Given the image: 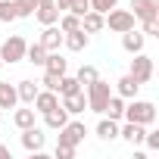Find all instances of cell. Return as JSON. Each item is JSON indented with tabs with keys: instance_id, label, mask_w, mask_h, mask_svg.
Returning <instances> with one entry per match:
<instances>
[{
	"instance_id": "obj_14",
	"label": "cell",
	"mask_w": 159,
	"mask_h": 159,
	"mask_svg": "<svg viewBox=\"0 0 159 159\" xmlns=\"http://www.w3.org/2000/svg\"><path fill=\"white\" fill-rule=\"evenodd\" d=\"M143 44H147V34H143V31H134V28H131V31H122V47H125V53L134 56V53L143 50Z\"/></svg>"
},
{
	"instance_id": "obj_31",
	"label": "cell",
	"mask_w": 159,
	"mask_h": 159,
	"mask_svg": "<svg viewBox=\"0 0 159 159\" xmlns=\"http://www.w3.org/2000/svg\"><path fill=\"white\" fill-rule=\"evenodd\" d=\"M112 7H119V0H91V10H94V13H103V16H106Z\"/></svg>"
},
{
	"instance_id": "obj_22",
	"label": "cell",
	"mask_w": 159,
	"mask_h": 159,
	"mask_svg": "<svg viewBox=\"0 0 159 159\" xmlns=\"http://www.w3.org/2000/svg\"><path fill=\"white\" fill-rule=\"evenodd\" d=\"M81 28H84L88 34H97V31H103V13H94V10H88V13L81 16Z\"/></svg>"
},
{
	"instance_id": "obj_15",
	"label": "cell",
	"mask_w": 159,
	"mask_h": 159,
	"mask_svg": "<svg viewBox=\"0 0 159 159\" xmlns=\"http://www.w3.org/2000/svg\"><path fill=\"white\" fill-rule=\"evenodd\" d=\"M143 134H147V125H137V122H125V125L119 128V137H125L131 147L143 143Z\"/></svg>"
},
{
	"instance_id": "obj_1",
	"label": "cell",
	"mask_w": 159,
	"mask_h": 159,
	"mask_svg": "<svg viewBox=\"0 0 159 159\" xmlns=\"http://www.w3.org/2000/svg\"><path fill=\"white\" fill-rule=\"evenodd\" d=\"M122 119L150 128V125L156 122V106H153L150 100H137V97H131V100H125V112H122Z\"/></svg>"
},
{
	"instance_id": "obj_10",
	"label": "cell",
	"mask_w": 159,
	"mask_h": 159,
	"mask_svg": "<svg viewBox=\"0 0 159 159\" xmlns=\"http://www.w3.org/2000/svg\"><path fill=\"white\" fill-rule=\"evenodd\" d=\"M41 25H56V19H59V10H56V3L53 0H38V7H34V13H31Z\"/></svg>"
},
{
	"instance_id": "obj_25",
	"label": "cell",
	"mask_w": 159,
	"mask_h": 159,
	"mask_svg": "<svg viewBox=\"0 0 159 159\" xmlns=\"http://www.w3.org/2000/svg\"><path fill=\"white\" fill-rule=\"evenodd\" d=\"M97 137H100V140H116V137H119V122L100 119V122H97Z\"/></svg>"
},
{
	"instance_id": "obj_28",
	"label": "cell",
	"mask_w": 159,
	"mask_h": 159,
	"mask_svg": "<svg viewBox=\"0 0 159 159\" xmlns=\"http://www.w3.org/2000/svg\"><path fill=\"white\" fill-rule=\"evenodd\" d=\"M13 3H16V19H31L38 0H13Z\"/></svg>"
},
{
	"instance_id": "obj_27",
	"label": "cell",
	"mask_w": 159,
	"mask_h": 159,
	"mask_svg": "<svg viewBox=\"0 0 159 159\" xmlns=\"http://www.w3.org/2000/svg\"><path fill=\"white\" fill-rule=\"evenodd\" d=\"M25 59H28L31 66H44V59H47V50H44V47L34 41V44H28V47H25Z\"/></svg>"
},
{
	"instance_id": "obj_20",
	"label": "cell",
	"mask_w": 159,
	"mask_h": 159,
	"mask_svg": "<svg viewBox=\"0 0 159 159\" xmlns=\"http://www.w3.org/2000/svg\"><path fill=\"white\" fill-rule=\"evenodd\" d=\"M137 91H140V84L134 81V78H131V75H122L119 81H116V91H112V94H119V97L131 100V97H137Z\"/></svg>"
},
{
	"instance_id": "obj_35",
	"label": "cell",
	"mask_w": 159,
	"mask_h": 159,
	"mask_svg": "<svg viewBox=\"0 0 159 159\" xmlns=\"http://www.w3.org/2000/svg\"><path fill=\"white\" fill-rule=\"evenodd\" d=\"M143 25V34H159V22H140Z\"/></svg>"
},
{
	"instance_id": "obj_19",
	"label": "cell",
	"mask_w": 159,
	"mask_h": 159,
	"mask_svg": "<svg viewBox=\"0 0 159 159\" xmlns=\"http://www.w3.org/2000/svg\"><path fill=\"white\" fill-rule=\"evenodd\" d=\"M16 106H19L16 84H10V81H0V109H16Z\"/></svg>"
},
{
	"instance_id": "obj_11",
	"label": "cell",
	"mask_w": 159,
	"mask_h": 159,
	"mask_svg": "<svg viewBox=\"0 0 159 159\" xmlns=\"http://www.w3.org/2000/svg\"><path fill=\"white\" fill-rule=\"evenodd\" d=\"M38 44H41V47H44L47 53L59 50V47H62V31H59V25H44V31H41Z\"/></svg>"
},
{
	"instance_id": "obj_29",
	"label": "cell",
	"mask_w": 159,
	"mask_h": 159,
	"mask_svg": "<svg viewBox=\"0 0 159 159\" xmlns=\"http://www.w3.org/2000/svg\"><path fill=\"white\" fill-rule=\"evenodd\" d=\"M16 19V3L13 0H0V22H13Z\"/></svg>"
},
{
	"instance_id": "obj_8",
	"label": "cell",
	"mask_w": 159,
	"mask_h": 159,
	"mask_svg": "<svg viewBox=\"0 0 159 159\" xmlns=\"http://www.w3.org/2000/svg\"><path fill=\"white\" fill-rule=\"evenodd\" d=\"M131 13L140 22H159V3L156 0H131Z\"/></svg>"
},
{
	"instance_id": "obj_5",
	"label": "cell",
	"mask_w": 159,
	"mask_h": 159,
	"mask_svg": "<svg viewBox=\"0 0 159 159\" xmlns=\"http://www.w3.org/2000/svg\"><path fill=\"white\" fill-rule=\"evenodd\" d=\"M128 75L134 78L137 84H147L150 78H153V59L140 50V53H134V59H131V69H128Z\"/></svg>"
},
{
	"instance_id": "obj_13",
	"label": "cell",
	"mask_w": 159,
	"mask_h": 159,
	"mask_svg": "<svg viewBox=\"0 0 159 159\" xmlns=\"http://www.w3.org/2000/svg\"><path fill=\"white\" fill-rule=\"evenodd\" d=\"M59 106L69 112V116H81L88 109V97L84 91H78V94H69V97H59Z\"/></svg>"
},
{
	"instance_id": "obj_33",
	"label": "cell",
	"mask_w": 159,
	"mask_h": 159,
	"mask_svg": "<svg viewBox=\"0 0 159 159\" xmlns=\"http://www.w3.org/2000/svg\"><path fill=\"white\" fill-rule=\"evenodd\" d=\"M75 150H78V147H69V143H59V140H56V159H72Z\"/></svg>"
},
{
	"instance_id": "obj_21",
	"label": "cell",
	"mask_w": 159,
	"mask_h": 159,
	"mask_svg": "<svg viewBox=\"0 0 159 159\" xmlns=\"http://www.w3.org/2000/svg\"><path fill=\"white\" fill-rule=\"evenodd\" d=\"M38 91H41V88H38V81H28V78H25V81H19V84H16L19 103H28V106H31V100L38 97Z\"/></svg>"
},
{
	"instance_id": "obj_36",
	"label": "cell",
	"mask_w": 159,
	"mask_h": 159,
	"mask_svg": "<svg viewBox=\"0 0 159 159\" xmlns=\"http://www.w3.org/2000/svg\"><path fill=\"white\" fill-rule=\"evenodd\" d=\"M53 3H56V10H59V13H69V7H72V0H53Z\"/></svg>"
},
{
	"instance_id": "obj_34",
	"label": "cell",
	"mask_w": 159,
	"mask_h": 159,
	"mask_svg": "<svg viewBox=\"0 0 159 159\" xmlns=\"http://www.w3.org/2000/svg\"><path fill=\"white\" fill-rule=\"evenodd\" d=\"M47 91H56L59 88V75H53V72H44V81H41Z\"/></svg>"
},
{
	"instance_id": "obj_38",
	"label": "cell",
	"mask_w": 159,
	"mask_h": 159,
	"mask_svg": "<svg viewBox=\"0 0 159 159\" xmlns=\"http://www.w3.org/2000/svg\"><path fill=\"white\" fill-rule=\"evenodd\" d=\"M0 122H3V109H0Z\"/></svg>"
},
{
	"instance_id": "obj_37",
	"label": "cell",
	"mask_w": 159,
	"mask_h": 159,
	"mask_svg": "<svg viewBox=\"0 0 159 159\" xmlns=\"http://www.w3.org/2000/svg\"><path fill=\"white\" fill-rule=\"evenodd\" d=\"M0 156H10V147L7 143H0Z\"/></svg>"
},
{
	"instance_id": "obj_16",
	"label": "cell",
	"mask_w": 159,
	"mask_h": 159,
	"mask_svg": "<svg viewBox=\"0 0 159 159\" xmlns=\"http://www.w3.org/2000/svg\"><path fill=\"white\" fill-rule=\"evenodd\" d=\"M122 112H125V97L109 94V100H106V106H103V116L112 119V122H122Z\"/></svg>"
},
{
	"instance_id": "obj_2",
	"label": "cell",
	"mask_w": 159,
	"mask_h": 159,
	"mask_svg": "<svg viewBox=\"0 0 159 159\" xmlns=\"http://www.w3.org/2000/svg\"><path fill=\"white\" fill-rule=\"evenodd\" d=\"M109 94H112L109 81H103V78L97 75V78H94L91 84H84V97H88V109H91V112H97V116H103V106H106Z\"/></svg>"
},
{
	"instance_id": "obj_7",
	"label": "cell",
	"mask_w": 159,
	"mask_h": 159,
	"mask_svg": "<svg viewBox=\"0 0 159 159\" xmlns=\"http://www.w3.org/2000/svg\"><path fill=\"white\" fill-rule=\"evenodd\" d=\"M22 147L28 150V153H41L44 150V143H47V134H44V128L41 125H31V128H22Z\"/></svg>"
},
{
	"instance_id": "obj_17",
	"label": "cell",
	"mask_w": 159,
	"mask_h": 159,
	"mask_svg": "<svg viewBox=\"0 0 159 159\" xmlns=\"http://www.w3.org/2000/svg\"><path fill=\"white\" fill-rule=\"evenodd\" d=\"M13 125L22 131V128H31V125H38V112H34V106H28L25 103V109H16L13 112Z\"/></svg>"
},
{
	"instance_id": "obj_9",
	"label": "cell",
	"mask_w": 159,
	"mask_h": 159,
	"mask_svg": "<svg viewBox=\"0 0 159 159\" xmlns=\"http://www.w3.org/2000/svg\"><path fill=\"white\" fill-rule=\"evenodd\" d=\"M88 44H91V34H88L84 28H75V31H66V34H62V47L72 50V53H81Z\"/></svg>"
},
{
	"instance_id": "obj_30",
	"label": "cell",
	"mask_w": 159,
	"mask_h": 159,
	"mask_svg": "<svg viewBox=\"0 0 159 159\" xmlns=\"http://www.w3.org/2000/svg\"><path fill=\"white\" fill-rule=\"evenodd\" d=\"M97 75H100V72H97L94 66H81V69H78V75H75V78H78V81H81V88H84V84H91V81H94Z\"/></svg>"
},
{
	"instance_id": "obj_24",
	"label": "cell",
	"mask_w": 159,
	"mask_h": 159,
	"mask_svg": "<svg viewBox=\"0 0 159 159\" xmlns=\"http://www.w3.org/2000/svg\"><path fill=\"white\" fill-rule=\"evenodd\" d=\"M78 91H84V88L75 75H59V88H56L59 97H69V94H78Z\"/></svg>"
},
{
	"instance_id": "obj_18",
	"label": "cell",
	"mask_w": 159,
	"mask_h": 159,
	"mask_svg": "<svg viewBox=\"0 0 159 159\" xmlns=\"http://www.w3.org/2000/svg\"><path fill=\"white\" fill-rule=\"evenodd\" d=\"M66 122H69V112L62 106H53L50 112H44V128H50V131H59Z\"/></svg>"
},
{
	"instance_id": "obj_6",
	"label": "cell",
	"mask_w": 159,
	"mask_h": 159,
	"mask_svg": "<svg viewBox=\"0 0 159 159\" xmlns=\"http://www.w3.org/2000/svg\"><path fill=\"white\" fill-rule=\"evenodd\" d=\"M84 134H88V125H84V122H78V119L72 122V119H69V122H66V125L59 128V143L78 147V143L84 140Z\"/></svg>"
},
{
	"instance_id": "obj_12",
	"label": "cell",
	"mask_w": 159,
	"mask_h": 159,
	"mask_svg": "<svg viewBox=\"0 0 159 159\" xmlns=\"http://www.w3.org/2000/svg\"><path fill=\"white\" fill-rule=\"evenodd\" d=\"M31 106H34V112H38V116H44V112H50L53 106H59V94L44 88V91H38V97L31 100Z\"/></svg>"
},
{
	"instance_id": "obj_26",
	"label": "cell",
	"mask_w": 159,
	"mask_h": 159,
	"mask_svg": "<svg viewBox=\"0 0 159 159\" xmlns=\"http://www.w3.org/2000/svg\"><path fill=\"white\" fill-rule=\"evenodd\" d=\"M56 25H59L62 34H66V31H75V28H81V16H75V13H59Z\"/></svg>"
},
{
	"instance_id": "obj_32",
	"label": "cell",
	"mask_w": 159,
	"mask_h": 159,
	"mask_svg": "<svg viewBox=\"0 0 159 159\" xmlns=\"http://www.w3.org/2000/svg\"><path fill=\"white\" fill-rule=\"evenodd\" d=\"M91 10V0H72V7H69V13H75V16H84Z\"/></svg>"
},
{
	"instance_id": "obj_39",
	"label": "cell",
	"mask_w": 159,
	"mask_h": 159,
	"mask_svg": "<svg viewBox=\"0 0 159 159\" xmlns=\"http://www.w3.org/2000/svg\"><path fill=\"white\" fill-rule=\"evenodd\" d=\"M0 69H3V59H0Z\"/></svg>"
},
{
	"instance_id": "obj_23",
	"label": "cell",
	"mask_w": 159,
	"mask_h": 159,
	"mask_svg": "<svg viewBox=\"0 0 159 159\" xmlns=\"http://www.w3.org/2000/svg\"><path fill=\"white\" fill-rule=\"evenodd\" d=\"M44 69H47V72H53V75H66L69 62L62 59V53H59V50H53V53H47V59H44Z\"/></svg>"
},
{
	"instance_id": "obj_3",
	"label": "cell",
	"mask_w": 159,
	"mask_h": 159,
	"mask_svg": "<svg viewBox=\"0 0 159 159\" xmlns=\"http://www.w3.org/2000/svg\"><path fill=\"white\" fill-rule=\"evenodd\" d=\"M25 47H28V41H25L22 34H10L3 44H0V59H3V66L22 62V59H25Z\"/></svg>"
},
{
	"instance_id": "obj_4",
	"label": "cell",
	"mask_w": 159,
	"mask_h": 159,
	"mask_svg": "<svg viewBox=\"0 0 159 159\" xmlns=\"http://www.w3.org/2000/svg\"><path fill=\"white\" fill-rule=\"evenodd\" d=\"M134 13L131 10H109L106 16H103V28H109V31H116V34H122V31H131L134 28Z\"/></svg>"
}]
</instances>
